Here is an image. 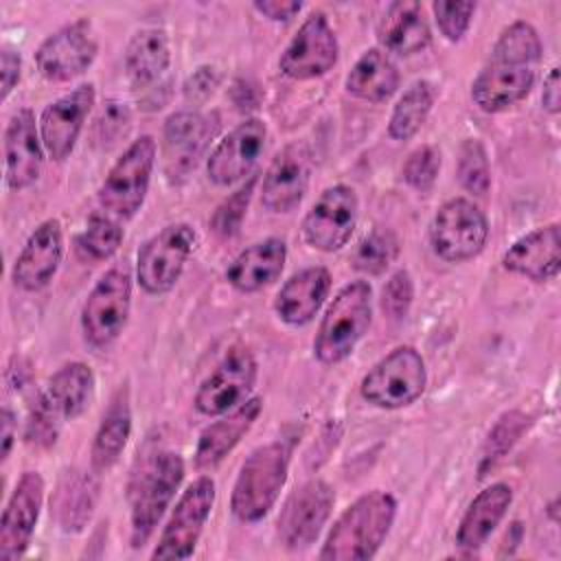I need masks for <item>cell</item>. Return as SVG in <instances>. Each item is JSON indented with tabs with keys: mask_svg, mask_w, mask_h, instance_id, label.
I'll return each mask as SVG.
<instances>
[{
	"mask_svg": "<svg viewBox=\"0 0 561 561\" xmlns=\"http://www.w3.org/2000/svg\"><path fill=\"white\" fill-rule=\"evenodd\" d=\"M397 515V500L388 491H370L357 497L333 524L320 550L322 561L373 559Z\"/></svg>",
	"mask_w": 561,
	"mask_h": 561,
	"instance_id": "obj_1",
	"label": "cell"
},
{
	"mask_svg": "<svg viewBox=\"0 0 561 561\" xmlns=\"http://www.w3.org/2000/svg\"><path fill=\"white\" fill-rule=\"evenodd\" d=\"M373 322V289L368 280H353L344 285L329 302L318 333L313 337V353L322 364H337L346 359L357 342L368 333Z\"/></svg>",
	"mask_w": 561,
	"mask_h": 561,
	"instance_id": "obj_2",
	"label": "cell"
},
{
	"mask_svg": "<svg viewBox=\"0 0 561 561\" xmlns=\"http://www.w3.org/2000/svg\"><path fill=\"white\" fill-rule=\"evenodd\" d=\"M291 449L287 443L274 440L256 447L241 465L230 506L232 513L248 524L263 519L276 504L287 482Z\"/></svg>",
	"mask_w": 561,
	"mask_h": 561,
	"instance_id": "obj_3",
	"label": "cell"
},
{
	"mask_svg": "<svg viewBox=\"0 0 561 561\" xmlns=\"http://www.w3.org/2000/svg\"><path fill=\"white\" fill-rule=\"evenodd\" d=\"M184 480V460L178 451H158L136 478L131 491V541L142 546L169 508Z\"/></svg>",
	"mask_w": 561,
	"mask_h": 561,
	"instance_id": "obj_4",
	"label": "cell"
},
{
	"mask_svg": "<svg viewBox=\"0 0 561 561\" xmlns=\"http://www.w3.org/2000/svg\"><path fill=\"white\" fill-rule=\"evenodd\" d=\"M427 386V370L421 353L412 346H397L379 359L362 379V397L381 410H399L414 403Z\"/></svg>",
	"mask_w": 561,
	"mask_h": 561,
	"instance_id": "obj_5",
	"label": "cell"
},
{
	"mask_svg": "<svg viewBox=\"0 0 561 561\" xmlns=\"http://www.w3.org/2000/svg\"><path fill=\"white\" fill-rule=\"evenodd\" d=\"M156 162V140L140 136L112 164L99 188L101 206L118 219H131L145 204Z\"/></svg>",
	"mask_w": 561,
	"mask_h": 561,
	"instance_id": "obj_6",
	"label": "cell"
},
{
	"mask_svg": "<svg viewBox=\"0 0 561 561\" xmlns=\"http://www.w3.org/2000/svg\"><path fill=\"white\" fill-rule=\"evenodd\" d=\"M489 239L486 215L467 197L447 199L430 226V243L436 256L447 263H462L478 256Z\"/></svg>",
	"mask_w": 561,
	"mask_h": 561,
	"instance_id": "obj_7",
	"label": "cell"
},
{
	"mask_svg": "<svg viewBox=\"0 0 561 561\" xmlns=\"http://www.w3.org/2000/svg\"><path fill=\"white\" fill-rule=\"evenodd\" d=\"M195 245V230L188 224H171L142 243L136 261L138 285L147 294H167L180 280Z\"/></svg>",
	"mask_w": 561,
	"mask_h": 561,
	"instance_id": "obj_8",
	"label": "cell"
},
{
	"mask_svg": "<svg viewBox=\"0 0 561 561\" xmlns=\"http://www.w3.org/2000/svg\"><path fill=\"white\" fill-rule=\"evenodd\" d=\"M131 307V278L125 270L105 272L81 309L83 337L94 348H107L125 329Z\"/></svg>",
	"mask_w": 561,
	"mask_h": 561,
	"instance_id": "obj_9",
	"label": "cell"
},
{
	"mask_svg": "<svg viewBox=\"0 0 561 561\" xmlns=\"http://www.w3.org/2000/svg\"><path fill=\"white\" fill-rule=\"evenodd\" d=\"M256 359L248 346L228 348L217 368L202 381L195 394V408L206 416H221L248 401L256 383Z\"/></svg>",
	"mask_w": 561,
	"mask_h": 561,
	"instance_id": "obj_10",
	"label": "cell"
},
{
	"mask_svg": "<svg viewBox=\"0 0 561 561\" xmlns=\"http://www.w3.org/2000/svg\"><path fill=\"white\" fill-rule=\"evenodd\" d=\"M215 504V482L208 476L197 478L178 500L160 541L153 550V559H188L197 546L204 524Z\"/></svg>",
	"mask_w": 561,
	"mask_h": 561,
	"instance_id": "obj_11",
	"label": "cell"
},
{
	"mask_svg": "<svg viewBox=\"0 0 561 561\" xmlns=\"http://www.w3.org/2000/svg\"><path fill=\"white\" fill-rule=\"evenodd\" d=\"M217 118L202 112H175L162 127V164L171 182L184 180L206 153L217 134Z\"/></svg>",
	"mask_w": 561,
	"mask_h": 561,
	"instance_id": "obj_12",
	"label": "cell"
},
{
	"mask_svg": "<svg viewBox=\"0 0 561 561\" xmlns=\"http://www.w3.org/2000/svg\"><path fill=\"white\" fill-rule=\"evenodd\" d=\"M357 208V195L351 186H329L302 219L305 241L320 252H337L355 230Z\"/></svg>",
	"mask_w": 561,
	"mask_h": 561,
	"instance_id": "obj_13",
	"label": "cell"
},
{
	"mask_svg": "<svg viewBox=\"0 0 561 561\" xmlns=\"http://www.w3.org/2000/svg\"><path fill=\"white\" fill-rule=\"evenodd\" d=\"M333 504L335 493L324 480L305 482L287 497L278 515L280 543L289 550L309 548L322 533Z\"/></svg>",
	"mask_w": 561,
	"mask_h": 561,
	"instance_id": "obj_14",
	"label": "cell"
},
{
	"mask_svg": "<svg viewBox=\"0 0 561 561\" xmlns=\"http://www.w3.org/2000/svg\"><path fill=\"white\" fill-rule=\"evenodd\" d=\"M340 44L322 13H311L280 55L283 75L305 81L327 75L337 61Z\"/></svg>",
	"mask_w": 561,
	"mask_h": 561,
	"instance_id": "obj_15",
	"label": "cell"
},
{
	"mask_svg": "<svg viewBox=\"0 0 561 561\" xmlns=\"http://www.w3.org/2000/svg\"><path fill=\"white\" fill-rule=\"evenodd\" d=\"M96 50L99 44L90 22L77 20L61 26L39 44L35 53V64L42 77H46L48 81H70L90 68Z\"/></svg>",
	"mask_w": 561,
	"mask_h": 561,
	"instance_id": "obj_16",
	"label": "cell"
},
{
	"mask_svg": "<svg viewBox=\"0 0 561 561\" xmlns=\"http://www.w3.org/2000/svg\"><path fill=\"white\" fill-rule=\"evenodd\" d=\"M94 85L81 83L72 92L55 99L44 107L39 116V136L46 153L53 160L61 162L72 153L83 123L94 105Z\"/></svg>",
	"mask_w": 561,
	"mask_h": 561,
	"instance_id": "obj_17",
	"label": "cell"
},
{
	"mask_svg": "<svg viewBox=\"0 0 561 561\" xmlns=\"http://www.w3.org/2000/svg\"><path fill=\"white\" fill-rule=\"evenodd\" d=\"M44 500V480L37 471H24L7 502L0 522V559L22 557L35 533Z\"/></svg>",
	"mask_w": 561,
	"mask_h": 561,
	"instance_id": "obj_18",
	"label": "cell"
},
{
	"mask_svg": "<svg viewBox=\"0 0 561 561\" xmlns=\"http://www.w3.org/2000/svg\"><path fill=\"white\" fill-rule=\"evenodd\" d=\"M265 136L267 129L261 118L239 123L210 151L206 162L208 178L219 186H230L250 175L265 149Z\"/></svg>",
	"mask_w": 561,
	"mask_h": 561,
	"instance_id": "obj_19",
	"label": "cell"
},
{
	"mask_svg": "<svg viewBox=\"0 0 561 561\" xmlns=\"http://www.w3.org/2000/svg\"><path fill=\"white\" fill-rule=\"evenodd\" d=\"M311 175V156L302 142H291L276 153L263 175L261 202L272 213H291L300 206Z\"/></svg>",
	"mask_w": 561,
	"mask_h": 561,
	"instance_id": "obj_20",
	"label": "cell"
},
{
	"mask_svg": "<svg viewBox=\"0 0 561 561\" xmlns=\"http://www.w3.org/2000/svg\"><path fill=\"white\" fill-rule=\"evenodd\" d=\"M44 151L33 112L28 107L18 110L4 129V178L9 188L24 191L39 180Z\"/></svg>",
	"mask_w": 561,
	"mask_h": 561,
	"instance_id": "obj_21",
	"label": "cell"
},
{
	"mask_svg": "<svg viewBox=\"0 0 561 561\" xmlns=\"http://www.w3.org/2000/svg\"><path fill=\"white\" fill-rule=\"evenodd\" d=\"M64 256V232L59 219L42 221L26 239L13 263V283L26 291L46 287Z\"/></svg>",
	"mask_w": 561,
	"mask_h": 561,
	"instance_id": "obj_22",
	"label": "cell"
},
{
	"mask_svg": "<svg viewBox=\"0 0 561 561\" xmlns=\"http://www.w3.org/2000/svg\"><path fill=\"white\" fill-rule=\"evenodd\" d=\"M535 85V68L513 61L489 59L471 83L473 103L489 114L504 112L528 96Z\"/></svg>",
	"mask_w": 561,
	"mask_h": 561,
	"instance_id": "obj_23",
	"label": "cell"
},
{
	"mask_svg": "<svg viewBox=\"0 0 561 561\" xmlns=\"http://www.w3.org/2000/svg\"><path fill=\"white\" fill-rule=\"evenodd\" d=\"M504 270L535 283L552 280L561 267V230L548 224L519 237L502 256Z\"/></svg>",
	"mask_w": 561,
	"mask_h": 561,
	"instance_id": "obj_24",
	"label": "cell"
},
{
	"mask_svg": "<svg viewBox=\"0 0 561 561\" xmlns=\"http://www.w3.org/2000/svg\"><path fill=\"white\" fill-rule=\"evenodd\" d=\"M331 289V274L327 267L313 265L296 272L280 291L276 294L274 300V311L276 316L291 327H302L309 324L316 313L320 311L322 302L327 300Z\"/></svg>",
	"mask_w": 561,
	"mask_h": 561,
	"instance_id": "obj_25",
	"label": "cell"
},
{
	"mask_svg": "<svg viewBox=\"0 0 561 561\" xmlns=\"http://www.w3.org/2000/svg\"><path fill=\"white\" fill-rule=\"evenodd\" d=\"M261 408H263V401L259 397L248 399L239 408L226 412V416H221L219 421L204 427L195 447V467L210 469L219 465L237 447V443L250 432L256 416L261 414Z\"/></svg>",
	"mask_w": 561,
	"mask_h": 561,
	"instance_id": "obj_26",
	"label": "cell"
},
{
	"mask_svg": "<svg viewBox=\"0 0 561 561\" xmlns=\"http://www.w3.org/2000/svg\"><path fill=\"white\" fill-rule=\"evenodd\" d=\"M287 259V245L283 239L270 237L245 248L226 270V280L241 294H254L272 285Z\"/></svg>",
	"mask_w": 561,
	"mask_h": 561,
	"instance_id": "obj_27",
	"label": "cell"
},
{
	"mask_svg": "<svg viewBox=\"0 0 561 561\" xmlns=\"http://www.w3.org/2000/svg\"><path fill=\"white\" fill-rule=\"evenodd\" d=\"M511 502H513V491L504 482H495L482 489L460 519L456 543L465 550L480 548L497 528V524L504 519Z\"/></svg>",
	"mask_w": 561,
	"mask_h": 561,
	"instance_id": "obj_28",
	"label": "cell"
},
{
	"mask_svg": "<svg viewBox=\"0 0 561 561\" xmlns=\"http://www.w3.org/2000/svg\"><path fill=\"white\" fill-rule=\"evenodd\" d=\"M377 37L388 50L399 55H414L423 50L432 39L423 7L412 0L392 2L379 20Z\"/></svg>",
	"mask_w": 561,
	"mask_h": 561,
	"instance_id": "obj_29",
	"label": "cell"
},
{
	"mask_svg": "<svg viewBox=\"0 0 561 561\" xmlns=\"http://www.w3.org/2000/svg\"><path fill=\"white\" fill-rule=\"evenodd\" d=\"M171 66V46L162 28H140L127 44L125 70L136 90H153Z\"/></svg>",
	"mask_w": 561,
	"mask_h": 561,
	"instance_id": "obj_30",
	"label": "cell"
},
{
	"mask_svg": "<svg viewBox=\"0 0 561 561\" xmlns=\"http://www.w3.org/2000/svg\"><path fill=\"white\" fill-rule=\"evenodd\" d=\"M397 88L399 70L379 48H368L346 75V90L362 101L383 103L397 92Z\"/></svg>",
	"mask_w": 561,
	"mask_h": 561,
	"instance_id": "obj_31",
	"label": "cell"
},
{
	"mask_svg": "<svg viewBox=\"0 0 561 561\" xmlns=\"http://www.w3.org/2000/svg\"><path fill=\"white\" fill-rule=\"evenodd\" d=\"M131 434V410L127 388H121L110 408L105 410L101 425L92 443V467L94 471H107L123 454Z\"/></svg>",
	"mask_w": 561,
	"mask_h": 561,
	"instance_id": "obj_32",
	"label": "cell"
},
{
	"mask_svg": "<svg viewBox=\"0 0 561 561\" xmlns=\"http://www.w3.org/2000/svg\"><path fill=\"white\" fill-rule=\"evenodd\" d=\"M96 504V484L90 476H83L81 471H68L66 478L59 482L53 511L59 522V526L66 533H79Z\"/></svg>",
	"mask_w": 561,
	"mask_h": 561,
	"instance_id": "obj_33",
	"label": "cell"
},
{
	"mask_svg": "<svg viewBox=\"0 0 561 561\" xmlns=\"http://www.w3.org/2000/svg\"><path fill=\"white\" fill-rule=\"evenodd\" d=\"M46 394L64 419H77L90 405L94 394V375L90 366L83 362L61 366L50 377Z\"/></svg>",
	"mask_w": 561,
	"mask_h": 561,
	"instance_id": "obj_34",
	"label": "cell"
},
{
	"mask_svg": "<svg viewBox=\"0 0 561 561\" xmlns=\"http://www.w3.org/2000/svg\"><path fill=\"white\" fill-rule=\"evenodd\" d=\"M434 105V90L427 81H414L392 107L388 121V136L394 140L412 138L430 116Z\"/></svg>",
	"mask_w": 561,
	"mask_h": 561,
	"instance_id": "obj_35",
	"label": "cell"
},
{
	"mask_svg": "<svg viewBox=\"0 0 561 561\" xmlns=\"http://www.w3.org/2000/svg\"><path fill=\"white\" fill-rule=\"evenodd\" d=\"M541 50L543 46L537 28L524 20H517L500 33L489 59L513 61V64H524L535 68V64H539L541 59Z\"/></svg>",
	"mask_w": 561,
	"mask_h": 561,
	"instance_id": "obj_36",
	"label": "cell"
},
{
	"mask_svg": "<svg viewBox=\"0 0 561 561\" xmlns=\"http://www.w3.org/2000/svg\"><path fill=\"white\" fill-rule=\"evenodd\" d=\"M397 252H399V239L394 237V232L377 228L359 241L353 254V265L359 272L375 276L386 272V267L394 261Z\"/></svg>",
	"mask_w": 561,
	"mask_h": 561,
	"instance_id": "obj_37",
	"label": "cell"
},
{
	"mask_svg": "<svg viewBox=\"0 0 561 561\" xmlns=\"http://www.w3.org/2000/svg\"><path fill=\"white\" fill-rule=\"evenodd\" d=\"M458 180L465 191L473 195H486L491 186V171L486 151L480 140H465L458 153Z\"/></svg>",
	"mask_w": 561,
	"mask_h": 561,
	"instance_id": "obj_38",
	"label": "cell"
},
{
	"mask_svg": "<svg viewBox=\"0 0 561 561\" xmlns=\"http://www.w3.org/2000/svg\"><path fill=\"white\" fill-rule=\"evenodd\" d=\"M79 243L92 259H110L123 243V228L112 217L94 213L90 215Z\"/></svg>",
	"mask_w": 561,
	"mask_h": 561,
	"instance_id": "obj_39",
	"label": "cell"
},
{
	"mask_svg": "<svg viewBox=\"0 0 561 561\" xmlns=\"http://www.w3.org/2000/svg\"><path fill=\"white\" fill-rule=\"evenodd\" d=\"M61 414L59 410L53 405V401L48 399V394H39L28 412V421H26V443L35 445V447H50L57 440L59 434V425H61Z\"/></svg>",
	"mask_w": 561,
	"mask_h": 561,
	"instance_id": "obj_40",
	"label": "cell"
},
{
	"mask_svg": "<svg viewBox=\"0 0 561 561\" xmlns=\"http://www.w3.org/2000/svg\"><path fill=\"white\" fill-rule=\"evenodd\" d=\"M131 125V112L129 107L118 101V99H107L99 114L94 116V125H92V134H94V140L103 147H110L114 142H118L121 136L127 134Z\"/></svg>",
	"mask_w": 561,
	"mask_h": 561,
	"instance_id": "obj_41",
	"label": "cell"
},
{
	"mask_svg": "<svg viewBox=\"0 0 561 561\" xmlns=\"http://www.w3.org/2000/svg\"><path fill=\"white\" fill-rule=\"evenodd\" d=\"M440 171V151L432 145H423L419 149H414L405 164H403V180L421 193H427Z\"/></svg>",
	"mask_w": 561,
	"mask_h": 561,
	"instance_id": "obj_42",
	"label": "cell"
},
{
	"mask_svg": "<svg viewBox=\"0 0 561 561\" xmlns=\"http://www.w3.org/2000/svg\"><path fill=\"white\" fill-rule=\"evenodd\" d=\"M526 427H528V416H524L522 412H506L504 416H500V421L495 423V427L489 432V438H486L484 465L502 458L515 445V440L524 434Z\"/></svg>",
	"mask_w": 561,
	"mask_h": 561,
	"instance_id": "obj_43",
	"label": "cell"
},
{
	"mask_svg": "<svg viewBox=\"0 0 561 561\" xmlns=\"http://www.w3.org/2000/svg\"><path fill=\"white\" fill-rule=\"evenodd\" d=\"M436 24L440 28V33L449 39V42H458L473 18L476 11V2H447V0H438L432 4Z\"/></svg>",
	"mask_w": 561,
	"mask_h": 561,
	"instance_id": "obj_44",
	"label": "cell"
},
{
	"mask_svg": "<svg viewBox=\"0 0 561 561\" xmlns=\"http://www.w3.org/2000/svg\"><path fill=\"white\" fill-rule=\"evenodd\" d=\"M412 298H414V285H412V278L405 270H399L390 276V280L383 285V291H381V309L383 313L399 322L408 316L410 311V305H412Z\"/></svg>",
	"mask_w": 561,
	"mask_h": 561,
	"instance_id": "obj_45",
	"label": "cell"
},
{
	"mask_svg": "<svg viewBox=\"0 0 561 561\" xmlns=\"http://www.w3.org/2000/svg\"><path fill=\"white\" fill-rule=\"evenodd\" d=\"M252 186H254V180H250L245 186H241L239 191H234L213 215V230L219 234V237H232L239 226H241V219L245 215V208H248V202H250V193H252Z\"/></svg>",
	"mask_w": 561,
	"mask_h": 561,
	"instance_id": "obj_46",
	"label": "cell"
},
{
	"mask_svg": "<svg viewBox=\"0 0 561 561\" xmlns=\"http://www.w3.org/2000/svg\"><path fill=\"white\" fill-rule=\"evenodd\" d=\"M217 83H219L217 70H215L213 66H202V68H197V70L186 79V83H184V96H186L188 101H193V103H202V101H206V99L215 92Z\"/></svg>",
	"mask_w": 561,
	"mask_h": 561,
	"instance_id": "obj_47",
	"label": "cell"
},
{
	"mask_svg": "<svg viewBox=\"0 0 561 561\" xmlns=\"http://www.w3.org/2000/svg\"><path fill=\"white\" fill-rule=\"evenodd\" d=\"M254 9L261 15L270 18L274 22H287L302 9V2H296V0H256Z\"/></svg>",
	"mask_w": 561,
	"mask_h": 561,
	"instance_id": "obj_48",
	"label": "cell"
},
{
	"mask_svg": "<svg viewBox=\"0 0 561 561\" xmlns=\"http://www.w3.org/2000/svg\"><path fill=\"white\" fill-rule=\"evenodd\" d=\"M20 53L11 46H4L0 53V70H2V101L11 94L15 83L20 81Z\"/></svg>",
	"mask_w": 561,
	"mask_h": 561,
	"instance_id": "obj_49",
	"label": "cell"
},
{
	"mask_svg": "<svg viewBox=\"0 0 561 561\" xmlns=\"http://www.w3.org/2000/svg\"><path fill=\"white\" fill-rule=\"evenodd\" d=\"M561 81H559V68H552L548 77L543 79V92H541V103L550 114L559 112L561 105Z\"/></svg>",
	"mask_w": 561,
	"mask_h": 561,
	"instance_id": "obj_50",
	"label": "cell"
},
{
	"mask_svg": "<svg viewBox=\"0 0 561 561\" xmlns=\"http://www.w3.org/2000/svg\"><path fill=\"white\" fill-rule=\"evenodd\" d=\"M13 438H15V416L4 405L2 408V460H7V456L11 451V445H13Z\"/></svg>",
	"mask_w": 561,
	"mask_h": 561,
	"instance_id": "obj_51",
	"label": "cell"
}]
</instances>
